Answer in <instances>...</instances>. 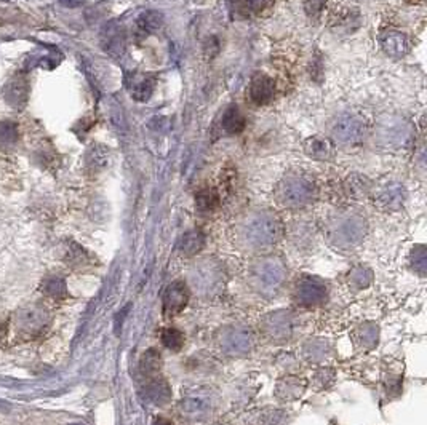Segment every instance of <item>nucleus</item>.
<instances>
[{"instance_id": "1", "label": "nucleus", "mask_w": 427, "mask_h": 425, "mask_svg": "<svg viewBox=\"0 0 427 425\" xmlns=\"http://www.w3.org/2000/svg\"><path fill=\"white\" fill-rule=\"evenodd\" d=\"M48 321L47 312L39 305H26L14 315V325L19 334L36 336L45 328Z\"/></svg>"}, {"instance_id": "2", "label": "nucleus", "mask_w": 427, "mask_h": 425, "mask_svg": "<svg viewBox=\"0 0 427 425\" xmlns=\"http://www.w3.org/2000/svg\"><path fill=\"white\" fill-rule=\"evenodd\" d=\"M366 131V123L358 116H342L333 128V135L344 144H355L362 141Z\"/></svg>"}, {"instance_id": "3", "label": "nucleus", "mask_w": 427, "mask_h": 425, "mask_svg": "<svg viewBox=\"0 0 427 425\" xmlns=\"http://www.w3.org/2000/svg\"><path fill=\"white\" fill-rule=\"evenodd\" d=\"M125 85L135 101L146 102L151 100L152 93L155 90L157 77L154 74L147 72H130L125 78Z\"/></svg>"}, {"instance_id": "4", "label": "nucleus", "mask_w": 427, "mask_h": 425, "mask_svg": "<svg viewBox=\"0 0 427 425\" xmlns=\"http://www.w3.org/2000/svg\"><path fill=\"white\" fill-rule=\"evenodd\" d=\"M248 95L254 105L266 106L276 98V82L266 74H256L250 82Z\"/></svg>"}, {"instance_id": "5", "label": "nucleus", "mask_w": 427, "mask_h": 425, "mask_svg": "<svg viewBox=\"0 0 427 425\" xmlns=\"http://www.w3.org/2000/svg\"><path fill=\"white\" fill-rule=\"evenodd\" d=\"M381 47L391 56L402 58L410 52L411 42L405 34L399 31H387L381 36Z\"/></svg>"}, {"instance_id": "6", "label": "nucleus", "mask_w": 427, "mask_h": 425, "mask_svg": "<svg viewBox=\"0 0 427 425\" xmlns=\"http://www.w3.org/2000/svg\"><path fill=\"white\" fill-rule=\"evenodd\" d=\"M306 155L317 160H330L335 155V144L331 140L323 136H311L303 142Z\"/></svg>"}, {"instance_id": "7", "label": "nucleus", "mask_w": 427, "mask_h": 425, "mask_svg": "<svg viewBox=\"0 0 427 425\" xmlns=\"http://www.w3.org/2000/svg\"><path fill=\"white\" fill-rule=\"evenodd\" d=\"M102 47L112 56H120L125 52V36L124 31L116 24H111L102 34Z\"/></svg>"}, {"instance_id": "8", "label": "nucleus", "mask_w": 427, "mask_h": 425, "mask_svg": "<svg viewBox=\"0 0 427 425\" xmlns=\"http://www.w3.org/2000/svg\"><path fill=\"white\" fill-rule=\"evenodd\" d=\"M247 120L237 106H229L221 117V128L226 135H239L245 130Z\"/></svg>"}, {"instance_id": "9", "label": "nucleus", "mask_w": 427, "mask_h": 425, "mask_svg": "<svg viewBox=\"0 0 427 425\" xmlns=\"http://www.w3.org/2000/svg\"><path fill=\"white\" fill-rule=\"evenodd\" d=\"M162 24H164V17H162V13L151 10V12H144L138 19H136V32H138L141 37H146L152 32L159 31Z\"/></svg>"}, {"instance_id": "10", "label": "nucleus", "mask_w": 427, "mask_h": 425, "mask_svg": "<svg viewBox=\"0 0 427 425\" xmlns=\"http://www.w3.org/2000/svg\"><path fill=\"white\" fill-rule=\"evenodd\" d=\"M271 2L272 0H235V7L245 14H253L266 10Z\"/></svg>"}, {"instance_id": "11", "label": "nucleus", "mask_w": 427, "mask_h": 425, "mask_svg": "<svg viewBox=\"0 0 427 425\" xmlns=\"http://www.w3.org/2000/svg\"><path fill=\"white\" fill-rule=\"evenodd\" d=\"M197 205L202 210H213L218 205V194L212 189H205L197 195Z\"/></svg>"}, {"instance_id": "12", "label": "nucleus", "mask_w": 427, "mask_h": 425, "mask_svg": "<svg viewBox=\"0 0 427 425\" xmlns=\"http://www.w3.org/2000/svg\"><path fill=\"white\" fill-rule=\"evenodd\" d=\"M43 291H45L48 296H55V298H63V296H65V291H66L65 281L60 280V279L48 280L47 283L43 285Z\"/></svg>"}, {"instance_id": "13", "label": "nucleus", "mask_w": 427, "mask_h": 425, "mask_svg": "<svg viewBox=\"0 0 427 425\" xmlns=\"http://www.w3.org/2000/svg\"><path fill=\"white\" fill-rule=\"evenodd\" d=\"M164 342L166 347L178 350L183 345V334L178 333L176 329H166L164 333Z\"/></svg>"}, {"instance_id": "14", "label": "nucleus", "mask_w": 427, "mask_h": 425, "mask_svg": "<svg viewBox=\"0 0 427 425\" xmlns=\"http://www.w3.org/2000/svg\"><path fill=\"white\" fill-rule=\"evenodd\" d=\"M325 5L327 0H304V10H306V13L312 18L320 17Z\"/></svg>"}, {"instance_id": "15", "label": "nucleus", "mask_w": 427, "mask_h": 425, "mask_svg": "<svg viewBox=\"0 0 427 425\" xmlns=\"http://www.w3.org/2000/svg\"><path fill=\"white\" fill-rule=\"evenodd\" d=\"M14 128L12 125H5V123H2L0 125V147L5 146L8 142V144H13L14 141Z\"/></svg>"}, {"instance_id": "16", "label": "nucleus", "mask_w": 427, "mask_h": 425, "mask_svg": "<svg viewBox=\"0 0 427 425\" xmlns=\"http://www.w3.org/2000/svg\"><path fill=\"white\" fill-rule=\"evenodd\" d=\"M85 0H61V3L65 5V7H69V8H74V7H78V5H82Z\"/></svg>"}, {"instance_id": "17", "label": "nucleus", "mask_w": 427, "mask_h": 425, "mask_svg": "<svg viewBox=\"0 0 427 425\" xmlns=\"http://www.w3.org/2000/svg\"><path fill=\"white\" fill-rule=\"evenodd\" d=\"M5 334H7V323L0 320V340L3 339V336H5Z\"/></svg>"}, {"instance_id": "18", "label": "nucleus", "mask_w": 427, "mask_h": 425, "mask_svg": "<svg viewBox=\"0 0 427 425\" xmlns=\"http://www.w3.org/2000/svg\"><path fill=\"white\" fill-rule=\"evenodd\" d=\"M72 425H76V424H72Z\"/></svg>"}]
</instances>
